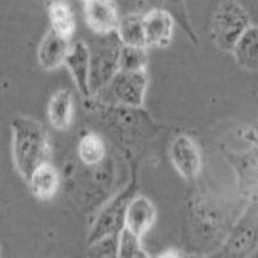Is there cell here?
<instances>
[{
  "mask_svg": "<svg viewBox=\"0 0 258 258\" xmlns=\"http://www.w3.org/2000/svg\"><path fill=\"white\" fill-rule=\"evenodd\" d=\"M141 250V240L128 230H121L117 236V258H137Z\"/></svg>",
  "mask_w": 258,
  "mask_h": 258,
  "instance_id": "obj_21",
  "label": "cell"
},
{
  "mask_svg": "<svg viewBox=\"0 0 258 258\" xmlns=\"http://www.w3.org/2000/svg\"><path fill=\"white\" fill-rule=\"evenodd\" d=\"M147 49L146 48L125 47L121 45L119 52V71L123 73H140L146 71L147 64Z\"/></svg>",
  "mask_w": 258,
  "mask_h": 258,
  "instance_id": "obj_20",
  "label": "cell"
},
{
  "mask_svg": "<svg viewBox=\"0 0 258 258\" xmlns=\"http://www.w3.org/2000/svg\"><path fill=\"white\" fill-rule=\"evenodd\" d=\"M235 59L241 68L248 71L258 69V30L254 25L249 27L235 43L231 49Z\"/></svg>",
  "mask_w": 258,
  "mask_h": 258,
  "instance_id": "obj_16",
  "label": "cell"
},
{
  "mask_svg": "<svg viewBox=\"0 0 258 258\" xmlns=\"http://www.w3.org/2000/svg\"><path fill=\"white\" fill-rule=\"evenodd\" d=\"M174 18L165 8H150L144 13V34L146 48H165L173 38Z\"/></svg>",
  "mask_w": 258,
  "mask_h": 258,
  "instance_id": "obj_9",
  "label": "cell"
},
{
  "mask_svg": "<svg viewBox=\"0 0 258 258\" xmlns=\"http://www.w3.org/2000/svg\"><path fill=\"white\" fill-rule=\"evenodd\" d=\"M88 258H117V238H106L92 243Z\"/></svg>",
  "mask_w": 258,
  "mask_h": 258,
  "instance_id": "obj_22",
  "label": "cell"
},
{
  "mask_svg": "<svg viewBox=\"0 0 258 258\" xmlns=\"http://www.w3.org/2000/svg\"><path fill=\"white\" fill-rule=\"evenodd\" d=\"M50 30L57 35L70 40L75 30V18L70 6L64 2H52L48 7Z\"/></svg>",
  "mask_w": 258,
  "mask_h": 258,
  "instance_id": "obj_18",
  "label": "cell"
},
{
  "mask_svg": "<svg viewBox=\"0 0 258 258\" xmlns=\"http://www.w3.org/2000/svg\"><path fill=\"white\" fill-rule=\"evenodd\" d=\"M169 158L174 169L182 178H197L202 169V154L192 138L186 135L177 136L169 147Z\"/></svg>",
  "mask_w": 258,
  "mask_h": 258,
  "instance_id": "obj_7",
  "label": "cell"
},
{
  "mask_svg": "<svg viewBox=\"0 0 258 258\" xmlns=\"http://www.w3.org/2000/svg\"><path fill=\"white\" fill-rule=\"evenodd\" d=\"M137 258H150V255L147 254L146 252H145L144 249L141 250V252H140V254H138V257Z\"/></svg>",
  "mask_w": 258,
  "mask_h": 258,
  "instance_id": "obj_24",
  "label": "cell"
},
{
  "mask_svg": "<svg viewBox=\"0 0 258 258\" xmlns=\"http://www.w3.org/2000/svg\"><path fill=\"white\" fill-rule=\"evenodd\" d=\"M78 155L83 164L93 167L102 163L106 156V146L102 138L96 133L83 136L78 146Z\"/></svg>",
  "mask_w": 258,
  "mask_h": 258,
  "instance_id": "obj_19",
  "label": "cell"
},
{
  "mask_svg": "<svg viewBox=\"0 0 258 258\" xmlns=\"http://www.w3.org/2000/svg\"><path fill=\"white\" fill-rule=\"evenodd\" d=\"M136 192V182L133 181L125 190L121 191L115 199L101 211L92 225L89 234V244L106 238H117L124 229V217L129 202Z\"/></svg>",
  "mask_w": 258,
  "mask_h": 258,
  "instance_id": "obj_6",
  "label": "cell"
},
{
  "mask_svg": "<svg viewBox=\"0 0 258 258\" xmlns=\"http://www.w3.org/2000/svg\"><path fill=\"white\" fill-rule=\"evenodd\" d=\"M70 71L78 91L85 98L91 97L89 92V47L84 41H78L71 45L64 63Z\"/></svg>",
  "mask_w": 258,
  "mask_h": 258,
  "instance_id": "obj_13",
  "label": "cell"
},
{
  "mask_svg": "<svg viewBox=\"0 0 258 258\" xmlns=\"http://www.w3.org/2000/svg\"><path fill=\"white\" fill-rule=\"evenodd\" d=\"M0 258H2V249H0Z\"/></svg>",
  "mask_w": 258,
  "mask_h": 258,
  "instance_id": "obj_25",
  "label": "cell"
},
{
  "mask_svg": "<svg viewBox=\"0 0 258 258\" xmlns=\"http://www.w3.org/2000/svg\"><path fill=\"white\" fill-rule=\"evenodd\" d=\"M116 36L120 40L121 45L146 48L144 34V13L133 12L121 16L117 25Z\"/></svg>",
  "mask_w": 258,
  "mask_h": 258,
  "instance_id": "obj_17",
  "label": "cell"
},
{
  "mask_svg": "<svg viewBox=\"0 0 258 258\" xmlns=\"http://www.w3.org/2000/svg\"><path fill=\"white\" fill-rule=\"evenodd\" d=\"M156 258H185V257H183V255H182V253L178 252V250L168 249V250H165V252L160 253V254H159Z\"/></svg>",
  "mask_w": 258,
  "mask_h": 258,
  "instance_id": "obj_23",
  "label": "cell"
},
{
  "mask_svg": "<svg viewBox=\"0 0 258 258\" xmlns=\"http://www.w3.org/2000/svg\"><path fill=\"white\" fill-rule=\"evenodd\" d=\"M226 158L231 163L238 176L240 190L248 197L255 199V188H257V150L255 146L241 154L226 153Z\"/></svg>",
  "mask_w": 258,
  "mask_h": 258,
  "instance_id": "obj_11",
  "label": "cell"
},
{
  "mask_svg": "<svg viewBox=\"0 0 258 258\" xmlns=\"http://www.w3.org/2000/svg\"><path fill=\"white\" fill-rule=\"evenodd\" d=\"M147 78L146 71L140 73H123L117 71L116 75L98 94L112 105H120L129 109L142 107L146 96Z\"/></svg>",
  "mask_w": 258,
  "mask_h": 258,
  "instance_id": "obj_5",
  "label": "cell"
},
{
  "mask_svg": "<svg viewBox=\"0 0 258 258\" xmlns=\"http://www.w3.org/2000/svg\"><path fill=\"white\" fill-rule=\"evenodd\" d=\"M156 221V208L153 202L144 195H135L129 202L124 217V229L136 238H141L151 230Z\"/></svg>",
  "mask_w": 258,
  "mask_h": 258,
  "instance_id": "obj_10",
  "label": "cell"
},
{
  "mask_svg": "<svg viewBox=\"0 0 258 258\" xmlns=\"http://www.w3.org/2000/svg\"><path fill=\"white\" fill-rule=\"evenodd\" d=\"M11 129L13 163L20 176L27 182L34 170L49 159V136L40 123L27 116H16Z\"/></svg>",
  "mask_w": 258,
  "mask_h": 258,
  "instance_id": "obj_1",
  "label": "cell"
},
{
  "mask_svg": "<svg viewBox=\"0 0 258 258\" xmlns=\"http://www.w3.org/2000/svg\"><path fill=\"white\" fill-rule=\"evenodd\" d=\"M70 40L57 35L52 30L47 32L41 39L38 49L39 64L44 70L52 71L64 63V59L70 52Z\"/></svg>",
  "mask_w": 258,
  "mask_h": 258,
  "instance_id": "obj_12",
  "label": "cell"
},
{
  "mask_svg": "<svg viewBox=\"0 0 258 258\" xmlns=\"http://www.w3.org/2000/svg\"><path fill=\"white\" fill-rule=\"evenodd\" d=\"M59 183L61 177L58 170L49 161L36 168L27 181L31 194L40 202H48L56 197L59 190Z\"/></svg>",
  "mask_w": 258,
  "mask_h": 258,
  "instance_id": "obj_14",
  "label": "cell"
},
{
  "mask_svg": "<svg viewBox=\"0 0 258 258\" xmlns=\"http://www.w3.org/2000/svg\"><path fill=\"white\" fill-rule=\"evenodd\" d=\"M121 43L116 32L101 36L93 49L89 48V92L91 96L100 93L119 71V52Z\"/></svg>",
  "mask_w": 258,
  "mask_h": 258,
  "instance_id": "obj_4",
  "label": "cell"
},
{
  "mask_svg": "<svg viewBox=\"0 0 258 258\" xmlns=\"http://www.w3.org/2000/svg\"><path fill=\"white\" fill-rule=\"evenodd\" d=\"M85 22L98 36L115 34L119 25V11L114 2L109 0H88L83 3Z\"/></svg>",
  "mask_w": 258,
  "mask_h": 258,
  "instance_id": "obj_8",
  "label": "cell"
},
{
  "mask_svg": "<svg viewBox=\"0 0 258 258\" xmlns=\"http://www.w3.org/2000/svg\"><path fill=\"white\" fill-rule=\"evenodd\" d=\"M74 98L69 89H58L49 98L47 115L49 124L57 131H66L70 128L73 120Z\"/></svg>",
  "mask_w": 258,
  "mask_h": 258,
  "instance_id": "obj_15",
  "label": "cell"
},
{
  "mask_svg": "<svg viewBox=\"0 0 258 258\" xmlns=\"http://www.w3.org/2000/svg\"><path fill=\"white\" fill-rule=\"evenodd\" d=\"M257 202L253 199L216 252L199 258H257Z\"/></svg>",
  "mask_w": 258,
  "mask_h": 258,
  "instance_id": "obj_2",
  "label": "cell"
},
{
  "mask_svg": "<svg viewBox=\"0 0 258 258\" xmlns=\"http://www.w3.org/2000/svg\"><path fill=\"white\" fill-rule=\"evenodd\" d=\"M250 26V17L245 8L238 2L227 0L222 2L214 12L212 36L221 49L231 52L235 43Z\"/></svg>",
  "mask_w": 258,
  "mask_h": 258,
  "instance_id": "obj_3",
  "label": "cell"
}]
</instances>
